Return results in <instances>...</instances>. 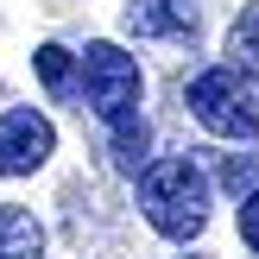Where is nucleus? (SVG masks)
<instances>
[{
	"label": "nucleus",
	"mask_w": 259,
	"mask_h": 259,
	"mask_svg": "<svg viewBox=\"0 0 259 259\" xmlns=\"http://www.w3.org/2000/svg\"><path fill=\"white\" fill-rule=\"evenodd\" d=\"M222 190H234L240 202L259 190V152H234V158H222Z\"/></svg>",
	"instance_id": "obj_10"
},
{
	"label": "nucleus",
	"mask_w": 259,
	"mask_h": 259,
	"mask_svg": "<svg viewBox=\"0 0 259 259\" xmlns=\"http://www.w3.org/2000/svg\"><path fill=\"white\" fill-rule=\"evenodd\" d=\"M228 63H234L247 82H259V7H247L228 25Z\"/></svg>",
	"instance_id": "obj_8"
},
{
	"label": "nucleus",
	"mask_w": 259,
	"mask_h": 259,
	"mask_svg": "<svg viewBox=\"0 0 259 259\" xmlns=\"http://www.w3.org/2000/svg\"><path fill=\"white\" fill-rule=\"evenodd\" d=\"M190 114L215 139H253L259 133V95L234 63H215V70H202L190 82Z\"/></svg>",
	"instance_id": "obj_2"
},
{
	"label": "nucleus",
	"mask_w": 259,
	"mask_h": 259,
	"mask_svg": "<svg viewBox=\"0 0 259 259\" xmlns=\"http://www.w3.org/2000/svg\"><path fill=\"white\" fill-rule=\"evenodd\" d=\"M126 32L133 38H184V32H196V0H126Z\"/></svg>",
	"instance_id": "obj_5"
},
{
	"label": "nucleus",
	"mask_w": 259,
	"mask_h": 259,
	"mask_svg": "<svg viewBox=\"0 0 259 259\" xmlns=\"http://www.w3.org/2000/svg\"><path fill=\"white\" fill-rule=\"evenodd\" d=\"M240 240H247V247L259 253V190H253L247 202H240Z\"/></svg>",
	"instance_id": "obj_11"
},
{
	"label": "nucleus",
	"mask_w": 259,
	"mask_h": 259,
	"mask_svg": "<svg viewBox=\"0 0 259 259\" xmlns=\"http://www.w3.org/2000/svg\"><path fill=\"white\" fill-rule=\"evenodd\" d=\"M51 146H57V133H51V120L38 108L0 114V177H32L51 158Z\"/></svg>",
	"instance_id": "obj_4"
},
{
	"label": "nucleus",
	"mask_w": 259,
	"mask_h": 259,
	"mask_svg": "<svg viewBox=\"0 0 259 259\" xmlns=\"http://www.w3.org/2000/svg\"><path fill=\"white\" fill-rule=\"evenodd\" d=\"M0 259H45V228L19 202H0Z\"/></svg>",
	"instance_id": "obj_6"
},
{
	"label": "nucleus",
	"mask_w": 259,
	"mask_h": 259,
	"mask_svg": "<svg viewBox=\"0 0 259 259\" xmlns=\"http://www.w3.org/2000/svg\"><path fill=\"white\" fill-rule=\"evenodd\" d=\"M139 63L126 57L120 45H89L82 51V101L95 108V120H126V114H139Z\"/></svg>",
	"instance_id": "obj_3"
},
{
	"label": "nucleus",
	"mask_w": 259,
	"mask_h": 259,
	"mask_svg": "<svg viewBox=\"0 0 259 259\" xmlns=\"http://www.w3.org/2000/svg\"><path fill=\"white\" fill-rule=\"evenodd\" d=\"M32 70H38V82H45L51 95H70V82H76V57H70L63 45H38Z\"/></svg>",
	"instance_id": "obj_9"
},
{
	"label": "nucleus",
	"mask_w": 259,
	"mask_h": 259,
	"mask_svg": "<svg viewBox=\"0 0 259 259\" xmlns=\"http://www.w3.org/2000/svg\"><path fill=\"white\" fill-rule=\"evenodd\" d=\"M146 152H152V126L139 120V114H126V120H114V164H120L126 177L152 171V164H146Z\"/></svg>",
	"instance_id": "obj_7"
},
{
	"label": "nucleus",
	"mask_w": 259,
	"mask_h": 259,
	"mask_svg": "<svg viewBox=\"0 0 259 259\" xmlns=\"http://www.w3.org/2000/svg\"><path fill=\"white\" fill-rule=\"evenodd\" d=\"M139 209L164 240H196L209 228V171L196 158H158L139 177Z\"/></svg>",
	"instance_id": "obj_1"
}]
</instances>
